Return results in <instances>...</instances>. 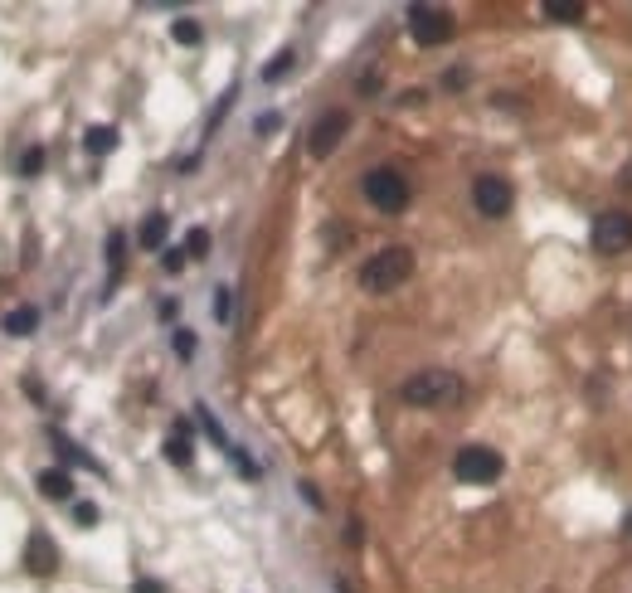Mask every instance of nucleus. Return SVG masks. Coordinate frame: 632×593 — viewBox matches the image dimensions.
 Returning <instances> with one entry per match:
<instances>
[{
    "label": "nucleus",
    "mask_w": 632,
    "mask_h": 593,
    "mask_svg": "<svg viewBox=\"0 0 632 593\" xmlns=\"http://www.w3.org/2000/svg\"><path fill=\"white\" fill-rule=\"evenodd\" d=\"M458 394H462V384L452 370H419L399 384V399L413 404V409H443V404H452Z\"/></svg>",
    "instance_id": "f257e3e1"
},
{
    "label": "nucleus",
    "mask_w": 632,
    "mask_h": 593,
    "mask_svg": "<svg viewBox=\"0 0 632 593\" xmlns=\"http://www.w3.org/2000/svg\"><path fill=\"white\" fill-rule=\"evenodd\" d=\"M413 277V253L409 248H380L375 258H370L365 268H360V287L365 292H395V287H404Z\"/></svg>",
    "instance_id": "f03ea898"
},
{
    "label": "nucleus",
    "mask_w": 632,
    "mask_h": 593,
    "mask_svg": "<svg viewBox=\"0 0 632 593\" xmlns=\"http://www.w3.org/2000/svg\"><path fill=\"white\" fill-rule=\"evenodd\" d=\"M365 200L375 204L380 214H404V204H409V180H404V171H395V165L365 171Z\"/></svg>",
    "instance_id": "7ed1b4c3"
},
{
    "label": "nucleus",
    "mask_w": 632,
    "mask_h": 593,
    "mask_svg": "<svg viewBox=\"0 0 632 593\" xmlns=\"http://www.w3.org/2000/svg\"><path fill=\"white\" fill-rule=\"evenodd\" d=\"M452 477L468 486H486L501 477V453L496 447H482V443H468L458 447V457H452Z\"/></svg>",
    "instance_id": "20e7f679"
},
{
    "label": "nucleus",
    "mask_w": 632,
    "mask_h": 593,
    "mask_svg": "<svg viewBox=\"0 0 632 593\" xmlns=\"http://www.w3.org/2000/svg\"><path fill=\"white\" fill-rule=\"evenodd\" d=\"M588 244H594V253H604V258L628 253V248H632V214H623V210H604V214H594Z\"/></svg>",
    "instance_id": "39448f33"
},
{
    "label": "nucleus",
    "mask_w": 632,
    "mask_h": 593,
    "mask_svg": "<svg viewBox=\"0 0 632 593\" xmlns=\"http://www.w3.org/2000/svg\"><path fill=\"white\" fill-rule=\"evenodd\" d=\"M409 35H413V44L438 49L452 39V15L443 5H409Z\"/></svg>",
    "instance_id": "423d86ee"
},
{
    "label": "nucleus",
    "mask_w": 632,
    "mask_h": 593,
    "mask_svg": "<svg viewBox=\"0 0 632 593\" xmlns=\"http://www.w3.org/2000/svg\"><path fill=\"white\" fill-rule=\"evenodd\" d=\"M472 204H476V214H486V220L511 214V204H516L511 180H506V175H476L472 180Z\"/></svg>",
    "instance_id": "0eeeda50"
},
{
    "label": "nucleus",
    "mask_w": 632,
    "mask_h": 593,
    "mask_svg": "<svg viewBox=\"0 0 632 593\" xmlns=\"http://www.w3.org/2000/svg\"><path fill=\"white\" fill-rule=\"evenodd\" d=\"M346 132H350V112L331 108V112H321V117H316L312 141H307V147H312V156L321 161V156H331V151L340 147V137H346Z\"/></svg>",
    "instance_id": "6e6552de"
},
{
    "label": "nucleus",
    "mask_w": 632,
    "mask_h": 593,
    "mask_svg": "<svg viewBox=\"0 0 632 593\" xmlns=\"http://www.w3.org/2000/svg\"><path fill=\"white\" fill-rule=\"evenodd\" d=\"M25 565H29V574H54V569H59V549H54V540H49L44 530H35V535H29Z\"/></svg>",
    "instance_id": "1a4fd4ad"
},
{
    "label": "nucleus",
    "mask_w": 632,
    "mask_h": 593,
    "mask_svg": "<svg viewBox=\"0 0 632 593\" xmlns=\"http://www.w3.org/2000/svg\"><path fill=\"white\" fill-rule=\"evenodd\" d=\"M165 234H171V214H147L141 220V228H137V244L147 248V253H165Z\"/></svg>",
    "instance_id": "9d476101"
},
{
    "label": "nucleus",
    "mask_w": 632,
    "mask_h": 593,
    "mask_svg": "<svg viewBox=\"0 0 632 593\" xmlns=\"http://www.w3.org/2000/svg\"><path fill=\"white\" fill-rule=\"evenodd\" d=\"M165 462H175V467H190L195 462V447H190V423H175V433L165 438Z\"/></svg>",
    "instance_id": "9b49d317"
},
{
    "label": "nucleus",
    "mask_w": 632,
    "mask_h": 593,
    "mask_svg": "<svg viewBox=\"0 0 632 593\" xmlns=\"http://www.w3.org/2000/svg\"><path fill=\"white\" fill-rule=\"evenodd\" d=\"M39 496H49V501H68V496H74V477H68L64 467L39 472Z\"/></svg>",
    "instance_id": "f8f14e48"
},
{
    "label": "nucleus",
    "mask_w": 632,
    "mask_h": 593,
    "mask_svg": "<svg viewBox=\"0 0 632 593\" xmlns=\"http://www.w3.org/2000/svg\"><path fill=\"white\" fill-rule=\"evenodd\" d=\"M122 263H127V234L112 228V234H108V268H112V273H108V292H102V297H112V287L122 283Z\"/></svg>",
    "instance_id": "ddd939ff"
},
{
    "label": "nucleus",
    "mask_w": 632,
    "mask_h": 593,
    "mask_svg": "<svg viewBox=\"0 0 632 593\" xmlns=\"http://www.w3.org/2000/svg\"><path fill=\"white\" fill-rule=\"evenodd\" d=\"M112 147H117V127H108V122H98V127L83 132V151L88 156H108Z\"/></svg>",
    "instance_id": "4468645a"
},
{
    "label": "nucleus",
    "mask_w": 632,
    "mask_h": 593,
    "mask_svg": "<svg viewBox=\"0 0 632 593\" xmlns=\"http://www.w3.org/2000/svg\"><path fill=\"white\" fill-rule=\"evenodd\" d=\"M5 331H10V336H35V331H39V307L5 311Z\"/></svg>",
    "instance_id": "2eb2a0df"
},
{
    "label": "nucleus",
    "mask_w": 632,
    "mask_h": 593,
    "mask_svg": "<svg viewBox=\"0 0 632 593\" xmlns=\"http://www.w3.org/2000/svg\"><path fill=\"white\" fill-rule=\"evenodd\" d=\"M49 438H54V447H59V457H64V462H74V467H88V472H102V462H92V457L83 453L78 443H68V438H64V433H54V429H49Z\"/></svg>",
    "instance_id": "dca6fc26"
},
{
    "label": "nucleus",
    "mask_w": 632,
    "mask_h": 593,
    "mask_svg": "<svg viewBox=\"0 0 632 593\" xmlns=\"http://www.w3.org/2000/svg\"><path fill=\"white\" fill-rule=\"evenodd\" d=\"M545 15L550 20H564V25H574V20H584V0H545Z\"/></svg>",
    "instance_id": "f3484780"
},
{
    "label": "nucleus",
    "mask_w": 632,
    "mask_h": 593,
    "mask_svg": "<svg viewBox=\"0 0 632 593\" xmlns=\"http://www.w3.org/2000/svg\"><path fill=\"white\" fill-rule=\"evenodd\" d=\"M292 64H297V54H292V49H277V54H273V64L263 68V83H283L287 74H292Z\"/></svg>",
    "instance_id": "a211bd4d"
},
{
    "label": "nucleus",
    "mask_w": 632,
    "mask_h": 593,
    "mask_svg": "<svg viewBox=\"0 0 632 593\" xmlns=\"http://www.w3.org/2000/svg\"><path fill=\"white\" fill-rule=\"evenodd\" d=\"M171 39H175V44H185V49H195V44L204 39L200 20H175V25H171Z\"/></svg>",
    "instance_id": "6ab92c4d"
},
{
    "label": "nucleus",
    "mask_w": 632,
    "mask_h": 593,
    "mask_svg": "<svg viewBox=\"0 0 632 593\" xmlns=\"http://www.w3.org/2000/svg\"><path fill=\"white\" fill-rule=\"evenodd\" d=\"M195 419H200V429H204V433H210V438H214V443H220V447H224V453H229V447H234V443H229V438H224V429H220V419H214V413H210V404H195Z\"/></svg>",
    "instance_id": "aec40b11"
},
{
    "label": "nucleus",
    "mask_w": 632,
    "mask_h": 593,
    "mask_svg": "<svg viewBox=\"0 0 632 593\" xmlns=\"http://www.w3.org/2000/svg\"><path fill=\"white\" fill-rule=\"evenodd\" d=\"M185 253H190V258L210 253V228H190V234H185Z\"/></svg>",
    "instance_id": "412c9836"
},
{
    "label": "nucleus",
    "mask_w": 632,
    "mask_h": 593,
    "mask_svg": "<svg viewBox=\"0 0 632 593\" xmlns=\"http://www.w3.org/2000/svg\"><path fill=\"white\" fill-rule=\"evenodd\" d=\"M39 171H44V147H29L20 156V175H39Z\"/></svg>",
    "instance_id": "4be33fe9"
},
{
    "label": "nucleus",
    "mask_w": 632,
    "mask_h": 593,
    "mask_svg": "<svg viewBox=\"0 0 632 593\" xmlns=\"http://www.w3.org/2000/svg\"><path fill=\"white\" fill-rule=\"evenodd\" d=\"M229 457H234V467H238V472L248 477V482H258V462H253V457H248V453H244V447H229Z\"/></svg>",
    "instance_id": "5701e85b"
},
{
    "label": "nucleus",
    "mask_w": 632,
    "mask_h": 593,
    "mask_svg": "<svg viewBox=\"0 0 632 593\" xmlns=\"http://www.w3.org/2000/svg\"><path fill=\"white\" fill-rule=\"evenodd\" d=\"M74 520H78L83 530H92V525H98V506H92V501H78V506H74Z\"/></svg>",
    "instance_id": "b1692460"
},
{
    "label": "nucleus",
    "mask_w": 632,
    "mask_h": 593,
    "mask_svg": "<svg viewBox=\"0 0 632 593\" xmlns=\"http://www.w3.org/2000/svg\"><path fill=\"white\" fill-rule=\"evenodd\" d=\"M185 258H190L185 248H165V253H161V268H165V273H180V268H185Z\"/></svg>",
    "instance_id": "393cba45"
},
{
    "label": "nucleus",
    "mask_w": 632,
    "mask_h": 593,
    "mask_svg": "<svg viewBox=\"0 0 632 593\" xmlns=\"http://www.w3.org/2000/svg\"><path fill=\"white\" fill-rule=\"evenodd\" d=\"M171 346H175V356H180V360H190V356H195V336H190V331H175Z\"/></svg>",
    "instance_id": "a878e982"
},
{
    "label": "nucleus",
    "mask_w": 632,
    "mask_h": 593,
    "mask_svg": "<svg viewBox=\"0 0 632 593\" xmlns=\"http://www.w3.org/2000/svg\"><path fill=\"white\" fill-rule=\"evenodd\" d=\"M229 307H234L229 287H220V292H214V317H220V321H229Z\"/></svg>",
    "instance_id": "bb28decb"
},
{
    "label": "nucleus",
    "mask_w": 632,
    "mask_h": 593,
    "mask_svg": "<svg viewBox=\"0 0 632 593\" xmlns=\"http://www.w3.org/2000/svg\"><path fill=\"white\" fill-rule=\"evenodd\" d=\"M283 127V117H277V112H263V117H258V132H277Z\"/></svg>",
    "instance_id": "cd10ccee"
},
{
    "label": "nucleus",
    "mask_w": 632,
    "mask_h": 593,
    "mask_svg": "<svg viewBox=\"0 0 632 593\" xmlns=\"http://www.w3.org/2000/svg\"><path fill=\"white\" fill-rule=\"evenodd\" d=\"M132 593H165V584H161V579H137V589H132Z\"/></svg>",
    "instance_id": "c85d7f7f"
},
{
    "label": "nucleus",
    "mask_w": 632,
    "mask_h": 593,
    "mask_svg": "<svg viewBox=\"0 0 632 593\" xmlns=\"http://www.w3.org/2000/svg\"><path fill=\"white\" fill-rule=\"evenodd\" d=\"M623 535L632 540V511H628V520H623Z\"/></svg>",
    "instance_id": "c756f323"
},
{
    "label": "nucleus",
    "mask_w": 632,
    "mask_h": 593,
    "mask_svg": "<svg viewBox=\"0 0 632 593\" xmlns=\"http://www.w3.org/2000/svg\"><path fill=\"white\" fill-rule=\"evenodd\" d=\"M623 185H628V190H632V165H628V171H623Z\"/></svg>",
    "instance_id": "7c9ffc66"
}]
</instances>
